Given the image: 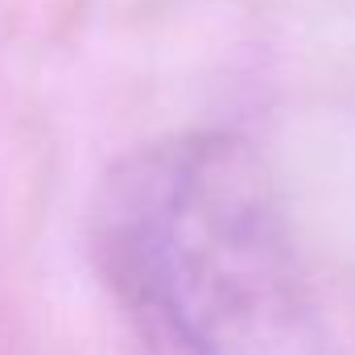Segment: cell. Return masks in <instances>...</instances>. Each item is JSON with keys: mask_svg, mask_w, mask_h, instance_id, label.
Returning a JSON list of instances; mask_svg holds the SVG:
<instances>
[{"mask_svg": "<svg viewBox=\"0 0 355 355\" xmlns=\"http://www.w3.org/2000/svg\"><path fill=\"white\" fill-rule=\"evenodd\" d=\"M91 257L149 355H327V322L268 166L227 132L116 162Z\"/></svg>", "mask_w": 355, "mask_h": 355, "instance_id": "obj_1", "label": "cell"}]
</instances>
